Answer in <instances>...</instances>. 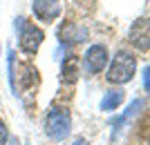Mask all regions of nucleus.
<instances>
[{
	"label": "nucleus",
	"mask_w": 150,
	"mask_h": 145,
	"mask_svg": "<svg viewBox=\"0 0 150 145\" xmlns=\"http://www.w3.org/2000/svg\"><path fill=\"white\" fill-rule=\"evenodd\" d=\"M134 74H137V58H134V54L128 49H119L114 54L110 67H108L105 78L110 85H125V83H130L134 78Z\"/></svg>",
	"instance_id": "nucleus-1"
},
{
	"label": "nucleus",
	"mask_w": 150,
	"mask_h": 145,
	"mask_svg": "<svg viewBox=\"0 0 150 145\" xmlns=\"http://www.w3.org/2000/svg\"><path fill=\"white\" fill-rule=\"evenodd\" d=\"M72 132V112L67 107H52L45 116V134L52 141H65Z\"/></svg>",
	"instance_id": "nucleus-2"
},
{
	"label": "nucleus",
	"mask_w": 150,
	"mask_h": 145,
	"mask_svg": "<svg viewBox=\"0 0 150 145\" xmlns=\"http://www.w3.org/2000/svg\"><path fill=\"white\" fill-rule=\"evenodd\" d=\"M13 27L18 29V47H20V51H23V54H29V56L36 54V51L40 49L43 40H45L43 29L38 25H34V22H27L23 16L16 18Z\"/></svg>",
	"instance_id": "nucleus-3"
},
{
	"label": "nucleus",
	"mask_w": 150,
	"mask_h": 145,
	"mask_svg": "<svg viewBox=\"0 0 150 145\" xmlns=\"http://www.w3.org/2000/svg\"><path fill=\"white\" fill-rule=\"evenodd\" d=\"M108 60H110V54H108V47L105 45H90L88 51L83 54V69L88 76H94V74H101L105 69Z\"/></svg>",
	"instance_id": "nucleus-4"
},
{
	"label": "nucleus",
	"mask_w": 150,
	"mask_h": 145,
	"mask_svg": "<svg viewBox=\"0 0 150 145\" xmlns=\"http://www.w3.org/2000/svg\"><path fill=\"white\" fill-rule=\"evenodd\" d=\"M63 9V0H34L31 2V11L36 16V20L45 22V25H52V22H56L61 18Z\"/></svg>",
	"instance_id": "nucleus-5"
},
{
	"label": "nucleus",
	"mask_w": 150,
	"mask_h": 145,
	"mask_svg": "<svg viewBox=\"0 0 150 145\" xmlns=\"http://www.w3.org/2000/svg\"><path fill=\"white\" fill-rule=\"evenodd\" d=\"M130 43L141 51H148V18H137L130 27Z\"/></svg>",
	"instance_id": "nucleus-6"
},
{
	"label": "nucleus",
	"mask_w": 150,
	"mask_h": 145,
	"mask_svg": "<svg viewBox=\"0 0 150 145\" xmlns=\"http://www.w3.org/2000/svg\"><path fill=\"white\" fill-rule=\"evenodd\" d=\"M125 101V92L123 89H108L103 98L99 103V109L101 112H114V109L121 107V103Z\"/></svg>",
	"instance_id": "nucleus-7"
},
{
	"label": "nucleus",
	"mask_w": 150,
	"mask_h": 145,
	"mask_svg": "<svg viewBox=\"0 0 150 145\" xmlns=\"http://www.w3.org/2000/svg\"><path fill=\"white\" fill-rule=\"evenodd\" d=\"M58 38L63 43H81L85 38V29H76L72 22H63V27L58 29Z\"/></svg>",
	"instance_id": "nucleus-8"
},
{
	"label": "nucleus",
	"mask_w": 150,
	"mask_h": 145,
	"mask_svg": "<svg viewBox=\"0 0 150 145\" xmlns=\"http://www.w3.org/2000/svg\"><path fill=\"white\" fill-rule=\"evenodd\" d=\"M139 107H144V101H134L130 107H128V112H125L123 116H119V118H114V120H112V130H114V134H119V130L132 118V116H134V114L139 112Z\"/></svg>",
	"instance_id": "nucleus-9"
},
{
	"label": "nucleus",
	"mask_w": 150,
	"mask_h": 145,
	"mask_svg": "<svg viewBox=\"0 0 150 145\" xmlns=\"http://www.w3.org/2000/svg\"><path fill=\"white\" fill-rule=\"evenodd\" d=\"M9 143V130H7L5 120H0V145H7Z\"/></svg>",
	"instance_id": "nucleus-10"
},
{
	"label": "nucleus",
	"mask_w": 150,
	"mask_h": 145,
	"mask_svg": "<svg viewBox=\"0 0 150 145\" xmlns=\"http://www.w3.org/2000/svg\"><path fill=\"white\" fill-rule=\"evenodd\" d=\"M141 74H144V89H146V92H148V89H150V78H148V67H144V71H141Z\"/></svg>",
	"instance_id": "nucleus-11"
},
{
	"label": "nucleus",
	"mask_w": 150,
	"mask_h": 145,
	"mask_svg": "<svg viewBox=\"0 0 150 145\" xmlns=\"http://www.w3.org/2000/svg\"><path fill=\"white\" fill-rule=\"evenodd\" d=\"M72 145H90V143H88L85 139H81V136H79V139H74V143H72Z\"/></svg>",
	"instance_id": "nucleus-12"
}]
</instances>
